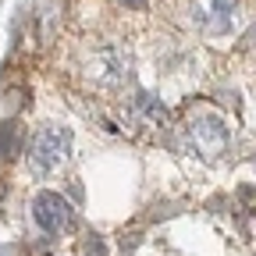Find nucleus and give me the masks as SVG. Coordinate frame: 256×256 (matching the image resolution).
Listing matches in <instances>:
<instances>
[{
    "label": "nucleus",
    "mask_w": 256,
    "mask_h": 256,
    "mask_svg": "<svg viewBox=\"0 0 256 256\" xmlns=\"http://www.w3.org/2000/svg\"><path fill=\"white\" fill-rule=\"evenodd\" d=\"M14 150H18V124L8 121V124H0V160L14 156Z\"/></svg>",
    "instance_id": "obj_6"
},
{
    "label": "nucleus",
    "mask_w": 256,
    "mask_h": 256,
    "mask_svg": "<svg viewBox=\"0 0 256 256\" xmlns=\"http://www.w3.org/2000/svg\"><path fill=\"white\" fill-rule=\"evenodd\" d=\"M32 220H36V228L43 235H54V238L68 235L75 228V214H72L68 200H60L57 192H46V188L36 192V200H32Z\"/></svg>",
    "instance_id": "obj_3"
},
{
    "label": "nucleus",
    "mask_w": 256,
    "mask_h": 256,
    "mask_svg": "<svg viewBox=\"0 0 256 256\" xmlns=\"http://www.w3.org/2000/svg\"><path fill=\"white\" fill-rule=\"evenodd\" d=\"M235 14V0H200L196 4V22L210 32H224Z\"/></svg>",
    "instance_id": "obj_5"
},
{
    "label": "nucleus",
    "mask_w": 256,
    "mask_h": 256,
    "mask_svg": "<svg viewBox=\"0 0 256 256\" xmlns=\"http://www.w3.org/2000/svg\"><path fill=\"white\" fill-rule=\"evenodd\" d=\"M188 139H192V146H196L203 156H217L224 146H228V128H224V121H220V118L203 114L200 121H192Z\"/></svg>",
    "instance_id": "obj_4"
},
{
    "label": "nucleus",
    "mask_w": 256,
    "mask_h": 256,
    "mask_svg": "<svg viewBox=\"0 0 256 256\" xmlns=\"http://www.w3.org/2000/svg\"><path fill=\"white\" fill-rule=\"evenodd\" d=\"M78 75L100 92H114L128 78V54L118 43H92L78 57Z\"/></svg>",
    "instance_id": "obj_1"
},
{
    "label": "nucleus",
    "mask_w": 256,
    "mask_h": 256,
    "mask_svg": "<svg viewBox=\"0 0 256 256\" xmlns=\"http://www.w3.org/2000/svg\"><path fill=\"white\" fill-rule=\"evenodd\" d=\"M114 4H118L121 11H146L150 0H114Z\"/></svg>",
    "instance_id": "obj_7"
},
{
    "label": "nucleus",
    "mask_w": 256,
    "mask_h": 256,
    "mask_svg": "<svg viewBox=\"0 0 256 256\" xmlns=\"http://www.w3.org/2000/svg\"><path fill=\"white\" fill-rule=\"evenodd\" d=\"M72 156V132L64 124H43L28 142V171L32 174H54Z\"/></svg>",
    "instance_id": "obj_2"
}]
</instances>
